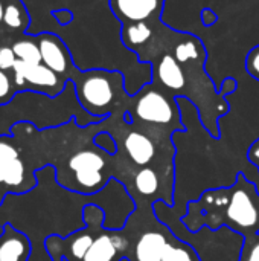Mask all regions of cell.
Here are the masks:
<instances>
[{
  "label": "cell",
  "mask_w": 259,
  "mask_h": 261,
  "mask_svg": "<svg viewBox=\"0 0 259 261\" xmlns=\"http://www.w3.org/2000/svg\"><path fill=\"white\" fill-rule=\"evenodd\" d=\"M38 46H40L41 60L44 66H47L56 73H66L69 70L70 55L64 43L58 37L52 34H44L40 37Z\"/></svg>",
  "instance_id": "cell-12"
},
{
  "label": "cell",
  "mask_w": 259,
  "mask_h": 261,
  "mask_svg": "<svg viewBox=\"0 0 259 261\" xmlns=\"http://www.w3.org/2000/svg\"><path fill=\"white\" fill-rule=\"evenodd\" d=\"M76 98L81 107L98 118L111 115H124L131 101V95L125 90V78L122 72H110L95 69L81 73L75 84Z\"/></svg>",
  "instance_id": "cell-6"
},
{
  "label": "cell",
  "mask_w": 259,
  "mask_h": 261,
  "mask_svg": "<svg viewBox=\"0 0 259 261\" xmlns=\"http://www.w3.org/2000/svg\"><path fill=\"white\" fill-rule=\"evenodd\" d=\"M93 141H95V144H96L99 148L105 150V151L110 153V154H116V151H118L116 141H114V138H113L108 132H105V130L99 132V133L95 136Z\"/></svg>",
  "instance_id": "cell-18"
},
{
  "label": "cell",
  "mask_w": 259,
  "mask_h": 261,
  "mask_svg": "<svg viewBox=\"0 0 259 261\" xmlns=\"http://www.w3.org/2000/svg\"><path fill=\"white\" fill-rule=\"evenodd\" d=\"M37 170L12 135L0 136V205L8 194H23L37 187Z\"/></svg>",
  "instance_id": "cell-8"
},
{
  "label": "cell",
  "mask_w": 259,
  "mask_h": 261,
  "mask_svg": "<svg viewBox=\"0 0 259 261\" xmlns=\"http://www.w3.org/2000/svg\"><path fill=\"white\" fill-rule=\"evenodd\" d=\"M102 130L108 132L118 151L114 156V176L121 182L131 171L142 168H176V147L172 136L148 130L134 122L128 124L122 115H111L102 121Z\"/></svg>",
  "instance_id": "cell-3"
},
{
  "label": "cell",
  "mask_w": 259,
  "mask_h": 261,
  "mask_svg": "<svg viewBox=\"0 0 259 261\" xmlns=\"http://www.w3.org/2000/svg\"><path fill=\"white\" fill-rule=\"evenodd\" d=\"M85 226L67 237L52 236L46 240L50 258L64 261H122L130 242L124 229L105 228V211L90 203L84 208Z\"/></svg>",
  "instance_id": "cell-4"
},
{
  "label": "cell",
  "mask_w": 259,
  "mask_h": 261,
  "mask_svg": "<svg viewBox=\"0 0 259 261\" xmlns=\"http://www.w3.org/2000/svg\"><path fill=\"white\" fill-rule=\"evenodd\" d=\"M14 81L17 86H23L24 83H29L35 87L43 89V92L47 93V96L58 95L64 89V83L60 80L58 73L49 69L47 66L41 64H26L20 60H17L14 66Z\"/></svg>",
  "instance_id": "cell-10"
},
{
  "label": "cell",
  "mask_w": 259,
  "mask_h": 261,
  "mask_svg": "<svg viewBox=\"0 0 259 261\" xmlns=\"http://www.w3.org/2000/svg\"><path fill=\"white\" fill-rule=\"evenodd\" d=\"M11 90H12V86H11L9 76L3 70H0V104L11 98Z\"/></svg>",
  "instance_id": "cell-21"
},
{
  "label": "cell",
  "mask_w": 259,
  "mask_h": 261,
  "mask_svg": "<svg viewBox=\"0 0 259 261\" xmlns=\"http://www.w3.org/2000/svg\"><path fill=\"white\" fill-rule=\"evenodd\" d=\"M17 63V57L14 54L12 47H0V70H8V69H14Z\"/></svg>",
  "instance_id": "cell-20"
},
{
  "label": "cell",
  "mask_w": 259,
  "mask_h": 261,
  "mask_svg": "<svg viewBox=\"0 0 259 261\" xmlns=\"http://www.w3.org/2000/svg\"><path fill=\"white\" fill-rule=\"evenodd\" d=\"M153 37V28L147 21H139V23H122L121 28V40L124 46L131 50L139 54V49L143 47Z\"/></svg>",
  "instance_id": "cell-13"
},
{
  "label": "cell",
  "mask_w": 259,
  "mask_h": 261,
  "mask_svg": "<svg viewBox=\"0 0 259 261\" xmlns=\"http://www.w3.org/2000/svg\"><path fill=\"white\" fill-rule=\"evenodd\" d=\"M3 21L8 28H12V29H18L23 24V11L17 2H9L5 6Z\"/></svg>",
  "instance_id": "cell-17"
},
{
  "label": "cell",
  "mask_w": 259,
  "mask_h": 261,
  "mask_svg": "<svg viewBox=\"0 0 259 261\" xmlns=\"http://www.w3.org/2000/svg\"><path fill=\"white\" fill-rule=\"evenodd\" d=\"M3 15H5V6H3V2L0 0V23L3 21Z\"/></svg>",
  "instance_id": "cell-24"
},
{
  "label": "cell",
  "mask_w": 259,
  "mask_h": 261,
  "mask_svg": "<svg viewBox=\"0 0 259 261\" xmlns=\"http://www.w3.org/2000/svg\"><path fill=\"white\" fill-rule=\"evenodd\" d=\"M246 69L249 72L250 76H253L255 80L259 81V44L255 46L246 58Z\"/></svg>",
  "instance_id": "cell-19"
},
{
  "label": "cell",
  "mask_w": 259,
  "mask_h": 261,
  "mask_svg": "<svg viewBox=\"0 0 259 261\" xmlns=\"http://www.w3.org/2000/svg\"><path fill=\"white\" fill-rule=\"evenodd\" d=\"M247 159L250 161V164L258 170L259 173V139H256L247 150Z\"/></svg>",
  "instance_id": "cell-22"
},
{
  "label": "cell",
  "mask_w": 259,
  "mask_h": 261,
  "mask_svg": "<svg viewBox=\"0 0 259 261\" xmlns=\"http://www.w3.org/2000/svg\"><path fill=\"white\" fill-rule=\"evenodd\" d=\"M14 54L17 57V60L26 63V64H31V66H35V64H41L43 60H41V52H40V46L35 44L34 41H29V40H20L17 41L14 46Z\"/></svg>",
  "instance_id": "cell-15"
},
{
  "label": "cell",
  "mask_w": 259,
  "mask_h": 261,
  "mask_svg": "<svg viewBox=\"0 0 259 261\" xmlns=\"http://www.w3.org/2000/svg\"><path fill=\"white\" fill-rule=\"evenodd\" d=\"M153 76L154 81L159 83L156 86H159L168 95L174 98H188L189 87L186 72L172 54H163L160 57L157 64L153 67Z\"/></svg>",
  "instance_id": "cell-9"
},
{
  "label": "cell",
  "mask_w": 259,
  "mask_h": 261,
  "mask_svg": "<svg viewBox=\"0 0 259 261\" xmlns=\"http://www.w3.org/2000/svg\"><path fill=\"white\" fill-rule=\"evenodd\" d=\"M238 261H259V231L243 239Z\"/></svg>",
  "instance_id": "cell-16"
},
{
  "label": "cell",
  "mask_w": 259,
  "mask_h": 261,
  "mask_svg": "<svg viewBox=\"0 0 259 261\" xmlns=\"http://www.w3.org/2000/svg\"><path fill=\"white\" fill-rule=\"evenodd\" d=\"M174 57L180 64H191V63L203 64L205 49L198 38H194V37L185 34V35H180V40L176 43Z\"/></svg>",
  "instance_id": "cell-14"
},
{
  "label": "cell",
  "mask_w": 259,
  "mask_h": 261,
  "mask_svg": "<svg viewBox=\"0 0 259 261\" xmlns=\"http://www.w3.org/2000/svg\"><path fill=\"white\" fill-rule=\"evenodd\" d=\"M217 20H218V15L215 14V11L208 9V8L202 11V21L205 23V26H212L217 23Z\"/></svg>",
  "instance_id": "cell-23"
},
{
  "label": "cell",
  "mask_w": 259,
  "mask_h": 261,
  "mask_svg": "<svg viewBox=\"0 0 259 261\" xmlns=\"http://www.w3.org/2000/svg\"><path fill=\"white\" fill-rule=\"evenodd\" d=\"M182 225L191 234L202 229L212 232L223 228L244 237L259 231V193L256 185L243 173L232 185L203 191L188 202Z\"/></svg>",
  "instance_id": "cell-2"
},
{
  "label": "cell",
  "mask_w": 259,
  "mask_h": 261,
  "mask_svg": "<svg viewBox=\"0 0 259 261\" xmlns=\"http://www.w3.org/2000/svg\"><path fill=\"white\" fill-rule=\"evenodd\" d=\"M127 112L134 124L148 130L169 136L185 132L177 98L168 95L156 84H147L133 95Z\"/></svg>",
  "instance_id": "cell-7"
},
{
  "label": "cell",
  "mask_w": 259,
  "mask_h": 261,
  "mask_svg": "<svg viewBox=\"0 0 259 261\" xmlns=\"http://www.w3.org/2000/svg\"><path fill=\"white\" fill-rule=\"evenodd\" d=\"M113 15L121 23L159 20L165 0H108Z\"/></svg>",
  "instance_id": "cell-11"
},
{
  "label": "cell",
  "mask_w": 259,
  "mask_h": 261,
  "mask_svg": "<svg viewBox=\"0 0 259 261\" xmlns=\"http://www.w3.org/2000/svg\"><path fill=\"white\" fill-rule=\"evenodd\" d=\"M124 232L130 242L128 261H202L197 249L162 222L154 206H136L124 225Z\"/></svg>",
  "instance_id": "cell-5"
},
{
  "label": "cell",
  "mask_w": 259,
  "mask_h": 261,
  "mask_svg": "<svg viewBox=\"0 0 259 261\" xmlns=\"http://www.w3.org/2000/svg\"><path fill=\"white\" fill-rule=\"evenodd\" d=\"M37 180V187L31 191L5 197L0 205V228L11 225L29 239L32 251L27 261H52L46 240L52 236L67 237L84 228L82 213L90 203L105 211L108 185L93 196L73 193L56 182L53 167L38 170Z\"/></svg>",
  "instance_id": "cell-1"
}]
</instances>
